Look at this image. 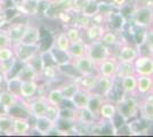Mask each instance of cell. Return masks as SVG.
I'll use <instances>...</instances> for the list:
<instances>
[{
	"instance_id": "cell-1",
	"label": "cell",
	"mask_w": 153,
	"mask_h": 137,
	"mask_svg": "<svg viewBox=\"0 0 153 137\" xmlns=\"http://www.w3.org/2000/svg\"><path fill=\"white\" fill-rule=\"evenodd\" d=\"M117 111L126 121H129L140 114L138 111V97L122 94L117 102Z\"/></svg>"
},
{
	"instance_id": "cell-2",
	"label": "cell",
	"mask_w": 153,
	"mask_h": 137,
	"mask_svg": "<svg viewBox=\"0 0 153 137\" xmlns=\"http://www.w3.org/2000/svg\"><path fill=\"white\" fill-rule=\"evenodd\" d=\"M131 23L137 27L149 29L153 22V7L146 5H135L130 14Z\"/></svg>"
},
{
	"instance_id": "cell-3",
	"label": "cell",
	"mask_w": 153,
	"mask_h": 137,
	"mask_svg": "<svg viewBox=\"0 0 153 137\" xmlns=\"http://www.w3.org/2000/svg\"><path fill=\"white\" fill-rule=\"evenodd\" d=\"M86 55L89 56L90 59L95 62V64L103 59H108L110 56H115L111 50V48L104 45L101 40L87 42V54Z\"/></svg>"
},
{
	"instance_id": "cell-4",
	"label": "cell",
	"mask_w": 153,
	"mask_h": 137,
	"mask_svg": "<svg viewBox=\"0 0 153 137\" xmlns=\"http://www.w3.org/2000/svg\"><path fill=\"white\" fill-rule=\"evenodd\" d=\"M21 102L24 105L26 113L34 118L45 116L47 106H48V102H47V99L44 95L42 96H34V97L30 98L27 101L22 99Z\"/></svg>"
},
{
	"instance_id": "cell-5",
	"label": "cell",
	"mask_w": 153,
	"mask_h": 137,
	"mask_svg": "<svg viewBox=\"0 0 153 137\" xmlns=\"http://www.w3.org/2000/svg\"><path fill=\"white\" fill-rule=\"evenodd\" d=\"M12 47L14 49L15 59L21 64L30 62L37 54L40 53L39 45H24V44L17 42V44H13Z\"/></svg>"
},
{
	"instance_id": "cell-6",
	"label": "cell",
	"mask_w": 153,
	"mask_h": 137,
	"mask_svg": "<svg viewBox=\"0 0 153 137\" xmlns=\"http://www.w3.org/2000/svg\"><path fill=\"white\" fill-rule=\"evenodd\" d=\"M134 72L136 76H152L153 77V59L150 54H140L133 62Z\"/></svg>"
},
{
	"instance_id": "cell-7",
	"label": "cell",
	"mask_w": 153,
	"mask_h": 137,
	"mask_svg": "<svg viewBox=\"0 0 153 137\" xmlns=\"http://www.w3.org/2000/svg\"><path fill=\"white\" fill-rule=\"evenodd\" d=\"M138 55V48L130 44H120L115 52V57L120 63H133Z\"/></svg>"
},
{
	"instance_id": "cell-8",
	"label": "cell",
	"mask_w": 153,
	"mask_h": 137,
	"mask_svg": "<svg viewBox=\"0 0 153 137\" xmlns=\"http://www.w3.org/2000/svg\"><path fill=\"white\" fill-rule=\"evenodd\" d=\"M95 65L96 72L100 76H104V77H108V78H115L119 62H118L115 56H110L108 59L96 63Z\"/></svg>"
},
{
	"instance_id": "cell-9",
	"label": "cell",
	"mask_w": 153,
	"mask_h": 137,
	"mask_svg": "<svg viewBox=\"0 0 153 137\" xmlns=\"http://www.w3.org/2000/svg\"><path fill=\"white\" fill-rule=\"evenodd\" d=\"M71 64L76 69V71L80 74V76H88V74H93V73H97L96 72V65L95 62L90 59L89 56L85 55L78 59H72Z\"/></svg>"
},
{
	"instance_id": "cell-10",
	"label": "cell",
	"mask_w": 153,
	"mask_h": 137,
	"mask_svg": "<svg viewBox=\"0 0 153 137\" xmlns=\"http://www.w3.org/2000/svg\"><path fill=\"white\" fill-rule=\"evenodd\" d=\"M105 30H106L105 24H101V23L91 22L89 25L83 30L82 38L86 42H91V41L101 40L103 33L105 32Z\"/></svg>"
},
{
	"instance_id": "cell-11",
	"label": "cell",
	"mask_w": 153,
	"mask_h": 137,
	"mask_svg": "<svg viewBox=\"0 0 153 137\" xmlns=\"http://www.w3.org/2000/svg\"><path fill=\"white\" fill-rule=\"evenodd\" d=\"M15 78L19 80V82H23V81H32V80H36L39 81L40 79V74L39 72L34 69V66L32 65L31 63H23L22 66L19 67V70L17 71V73L14 76Z\"/></svg>"
},
{
	"instance_id": "cell-12",
	"label": "cell",
	"mask_w": 153,
	"mask_h": 137,
	"mask_svg": "<svg viewBox=\"0 0 153 137\" xmlns=\"http://www.w3.org/2000/svg\"><path fill=\"white\" fill-rule=\"evenodd\" d=\"M140 118L146 122H153V94H149L142 101H138Z\"/></svg>"
},
{
	"instance_id": "cell-13",
	"label": "cell",
	"mask_w": 153,
	"mask_h": 137,
	"mask_svg": "<svg viewBox=\"0 0 153 137\" xmlns=\"http://www.w3.org/2000/svg\"><path fill=\"white\" fill-rule=\"evenodd\" d=\"M119 81V88L126 95L137 96V76L136 74H128L120 79H117Z\"/></svg>"
},
{
	"instance_id": "cell-14",
	"label": "cell",
	"mask_w": 153,
	"mask_h": 137,
	"mask_svg": "<svg viewBox=\"0 0 153 137\" xmlns=\"http://www.w3.org/2000/svg\"><path fill=\"white\" fill-rule=\"evenodd\" d=\"M39 89H40V85L38 81L32 80V81H23L19 84V95L21 99L23 101H27L30 98L34 97L38 94Z\"/></svg>"
},
{
	"instance_id": "cell-15",
	"label": "cell",
	"mask_w": 153,
	"mask_h": 137,
	"mask_svg": "<svg viewBox=\"0 0 153 137\" xmlns=\"http://www.w3.org/2000/svg\"><path fill=\"white\" fill-rule=\"evenodd\" d=\"M13 117V116H12ZM32 131V127L29 118L23 117H13V133L12 135L16 136H24L29 135Z\"/></svg>"
},
{
	"instance_id": "cell-16",
	"label": "cell",
	"mask_w": 153,
	"mask_h": 137,
	"mask_svg": "<svg viewBox=\"0 0 153 137\" xmlns=\"http://www.w3.org/2000/svg\"><path fill=\"white\" fill-rule=\"evenodd\" d=\"M29 23H22V22H12L9 23V25L7 26V29H5L6 33L8 34L9 39L13 44H17L21 41L23 33L25 31V27Z\"/></svg>"
},
{
	"instance_id": "cell-17",
	"label": "cell",
	"mask_w": 153,
	"mask_h": 137,
	"mask_svg": "<svg viewBox=\"0 0 153 137\" xmlns=\"http://www.w3.org/2000/svg\"><path fill=\"white\" fill-rule=\"evenodd\" d=\"M19 102H21V97L17 94L8 90V89H0V104L6 109L8 113L10 112V110H13L16 105H19Z\"/></svg>"
},
{
	"instance_id": "cell-18",
	"label": "cell",
	"mask_w": 153,
	"mask_h": 137,
	"mask_svg": "<svg viewBox=\"0 0 153 137\" xmlns=\"http://www.w3.org/2000/svg\"><path fill=\"white\" fill-rule=\"evenodd\" d=\"M40 37H41L40 29H39L38 26L29 23L26 25L25 31L23 33V37H22V39H21L19 42L24 44V45H39Z\"/></svg>"
},
{
	"instance_id": "cell-19",
	"label": "cell",
	"mask_w": 153,
	"mask_h": 137,
	"mask_svg": "<svg viewBox=\"0 0 153 137\" xmlns=\"http://www.w3.org/2000/svg\"><path fill=\"white\" fill-rule=\"evenodd\" d=\"M117 78H108V77H104V76H100L97 77V81H96V85L94 90L95 93H98L103 95L105 98H108V94L111 93L113 86H114V82Z\"/></svg>"
},
{
	"instance_id": "cell-20",
	"label": "cell",
	"mask_w": 153,
	"mask_h": 137,
	"mask_svg": "<svg viewBox=\"0 0 153 137\" xmlns=\"http://www.w3.org/2000/svg\"><path fill=\"white\" fill-rule=\"evenodd\" d=\"M55 126H56L55 122H53L51 120H49L46 116H42V117L36 118L32 131H36V133H38L39 135H42V136H47L49 134V131Z\"/></svg>"
},
{
	"instance_id": "cell-21",
	"label": "cell",
	"mask_w": 153,
	"mask_h": 137,
	"mask_svg": "<svg viewBox=\"0 0 153 137\" xmlns=\"http://www.w3.org/2000/svg\"><path fill=\"white\" fill-rule=\"evenodd\" d=\"M48 55L51 56V61L57 66L68 65V64H70L71 62H72V57L69 54V52L59 50V49L53 47V46L51 47V49L48 50Z\"/></svg>"
},
{
	"instance_id": "cell-22",
	"label": "cell",
	"mask_w": 153,
	"mask_h": 137,
	"mask_svg": "<svg viewBox=\"0 0 153 137\" xmlns=\"http://www.w3.org/2000/svg\"><path fill=\"white\" fill-rule=\"evenodd\" d=\"M101 10H102V4L100 2V0H86L80 13L83 16L93 20L101 13Z\"/></svg>"
},
{
	"instance_id": "cell-23",
	"label": "cell",
	"mask_w": 153,
	"mask_h": 137,
	"mask_svg": "<svg viewBox=\"0 0 153 137\" xmlns=\"http://www.w3.org/2000/svg\"><path fill=\"white\" fill-rule=\"evenodd\" d=\"M90 93H91V91H87V90H85V89L79 88V89L76 91V94L73 95V97L71 98L70 103L72 104V106H73L76 110H81V109L87 107L88 102H89Z\"/></svg>"
},
{
	"instance_id": "cell-24",
	"label": "cell",
	"mask_w": 153,
	"mask_h": 137,
	"mask_svg": "<svg viewBox=\"0 0 153 137\" xmlns=\"http://www.w3.org/2000/svg\"><path fill=\"white\" fill-rule=\"evenodd\" d=\"M153 77L152 76H137V97H144L152 90Z\"/></svg>"
},
{
	"instance_id": "cell-25",
	"label": "cell",
	"mask_w": 153,
	"mask_h": 137,
	"mask_svg": "<svg viewBox=\"0 0 153 137\" xmlns=\"http://www.w3.org/2000/svg\"><path fill=\"white\" fill-rule=\"evenodd\" d=\"M117 104L113 101L105 98V101L103 102L100 109V113H98V120H105V121H110L112 118L117 114Z\"/></svg>"
},
{
	"instance_id": "cell-26",
	"label": "cell",
	"mask_w": 153,
	"mask_h": 137,
	"mask_svg": "<svg viewBox=\"0 0 153 137\" xmlns=\"http://www.w3.org/2000/svg\"><path fill=\"white\" fill-rule=\"evenodd\" d=\"M98 121V119L91 113V112L85 107L81 110H78V114H76V124L78 126H82V127H87L89 128L94 124H96Z\"/></svg>"
},
{
	"instance_id": "cell-27",
	"label": "cell",
	"mask_w": 153,
	"mask_h": 137,
	"mask_svg": "<svg viewBox=\"0 0 153 137\" xmlns=\"http://www.w3.org/2000/svg\"><path fill=\"white\" fill-rule=\"evenodd\" d=\"M121 33L122 32H118V31H114V30H111V29L106 27L105 32L103 33L102 38H101V41L110 48H112V47L118 48L119 45L121 44V40H120Z\"/></svg>"
},
{
	"instance_id": "cell-28",
	"label": "cell",
	"mask_w": 153,
	"mask_h": 137,
	"mask_svg": "<svg viewBox=\"0 0 153 137\" xmlns=\"http://www.w3.org/2000/svg\"><path fill=\"white\" fill-rule=\"evenodd\" d=\"M104 101H105V97H104L103 95L98 94V93H95V91H91V93H90L89 102H88V105H87V109H88L97 119H100L98 113H100L101 105L103 104Z\"/></svg>"
},
{
	"instance_id": "cell-29",
	"label": "cell",
	"mask_w": 153,
	"mask_h": 137,
	"mask_svg": "<svg viewBox=\"0 0 153 137\" xmlns=\"http://www.w3.org/2000/svg\"><path fill=\"white\" fill-rule=\"evenodd\" d=\"M69 54L71 55L72 59H78V57L85 56L87 54V42L83 40V38L71 42Z\"/></svg>"
},
{
	"instance_id": "cell-30",
	"label": "cell",
	"mask_w": 153,
	"mask_h": 137,
	"mask_svg": "<svg viewBox=\"0 0 153 137\" xmlns=\"http://www.w3.org/2000/svg\"><path fill=\"white\" fill-rule=\"evenodd\" d=\"M46 99L48 102V104L55 105V106H62V105L66 102L63 97V94L59 89V87H55V88H51L47 91V94L45 95Z\"/></svg>"
},
{
	"instance_id": "cell-31",
	"label": "cell",
	"mask_w": 153,
	"mask_h": 137,
	"mask_svg": "<svg viewBox=\"0 0 153 137\" xmlns=\"http://www.w3.org/2000/svg\"><path fill=\"white\" fill-rule=\"evenodd\" d=\"M58 87H59V89H61L62 94H63L64 99L66 102H70L71 98L73 97V95L76 94V91L80 88L79 85H78V82H76V80H69L66 82L61 84Z\"/></svg>"
},
{
	"instance_id": "cell-32",
	"label": "cell",
	"mask_w": 153,
	"mask_h": 137,
	"mask_svg": "<svg viewBox=\"0 0 153 137\" xmlns=\"http://www.w3.org/2000/svg\"><path fill=\"white\" fill-rule=\"evenodd\" d=\"M97 77H98V73H93V74H88V76H80L76 79V82L81 89H85L87 91H93L95 88Z\"/></svg>"
},
{
	"instance_id": "cell-33",
	"label": "cell",
	"mask_w": 153,
	"mask_h": 137,
	"mask_svg": "<svg viewBox=\"0 0 153 137\" xmlns=\"http://www.w3.org/2000/svg\"><path fill=\"white\" fill-rule=\"evenodd\" d=\"M70 45H71V41L69 39V37L66 36L65 31L63 32H59L55 37V39L53 41V47L57 48L59 50H63V52H69L70 49Z\"/></svg>"
},
{
	"instance_id": "cell-34",
	"label": "cell",
	"mask_w": 153,
	"mask_h": 137,
	"mask_svg": "<svg viewBox=\"0 0 153 137\" xmlns=\"http://www.w3.org/2000/svg\"><path fill=\"white\" fill-rule=\"evenodd\" d=\"M78 110H76L73 106H59V119L68 121L71 124H76Z\"/></svg>"
},
{
	"instance_id": "cell-35",
	"label": "cell",
	"mask_w": 153,
	"mask_h": 137,
	"mask_svg": "<svg viewBox=\"0 0 153 137\" xmlns=\"http://www.w3.org/2000/svg\"><path fill=\"white\" fill-rule=\"evenodd\" d=\"M13 133V117L10 114L0 116V134L12 135Z\"/></svg>"
},
{
	"instance_id": "cell-36",
	"label": "cell",
	"mask_w": 153,
	"mask_h": 137,
	"mask_svg": "<svg viewBox=\"0 0 153 137\" xmlns=\"http://www.w3.org/2000/svg\"><path fill=\"white\" fill-rule=\"evenodd\" d=\"M16 63H17V59H15V57L8 59V61H1L0 62V73L6 79H8L9 78V74L12 73L13 69L16 65Z\"/></svg>"
},
{
	"instance_id": "cell-37",
	"label": "cell",
	"mask_w": 153,
	"mask_h": 137,
	"mask_svg": "<svg viewBox=\"0 0 153 137\" xmlns=\"http://www.w3.org/2000/svg\"><path fill=\"white\" fill-rule=\"evenodd\" d=\"M134 65L133 63H120L119 62V65H118V70H117V74H115V78L120 79L125 76L128 74H134Z\"/></svg>"
},
{
	"instance_id": "cell-38",
	"label": "cell",
	"mask_w": 153,
	"mask_h": 137,
	"mask_svg": "<svg viewBox=\"0 0 153 137\" xmlns=\"http://www.w3.org/2000/svg\"><path fill=\"white\" fill-rule=\"evenodd\" d=\"M65 33L66 36L69 37L70 41H76V40L81 39L83 36V30H81L80 27H76V26L70 25L65 29Z\"/></svg>"
},
{
	"instance_id": "cell-39",
	"label": "cell",
	"mask_w": 153,
	"mask_h": 137,
	"mask_svg": "<svg viewBox=\"0 0 153 137\" xmlns=\"http://www.w3.org/2000/svg\"><path fill=\"white\" fill-rule=\"evenodd\" d=\"M45 116L49 120H51L53 122H57V120L59 119V106H55V105L48 104L47 110H46Z\"/></svg>"
},
{
	"instance_id": "cell-40",
	"label": "cell",
	"mask_w": 153,
	"mask_h": 137,
	"mask_svg": "<svg viewBox=\"0 0 153 137\" xmlns=\"http://www.w3.org/2000/svg\"><path fill=\"white\" fill-rule=\"evenodd\" d=\"M143 47L146 48V50L149 54H151L153 52V31L149 27L145 33V38H144V42H143ZM140 46V47H142Z\"/></svg>"
},
{
	"instance_id": "cell-41",
	"label": "cell",
	"mask_w": 153,
	"mask_h": 137,
	"mask_svg": "<svg viewBox=\"0 0 153 137\" xmlns=\"http://www.w3.org/2000/svg\"><path fill=\"white\" fill-rule=\"evenodd\" d=\"M15 57L14 55V49L13 47H4V48H0V62L1 61H8V59Z\"/></svg>"
},
{
	"instance_id": "cell-42",
	"label": "cell",
	"mask_w": 153,
	"mask_h": 137,
	"mask_svg": "<svg viewBox=\"0 0 153 137\" xmlns=\"http://www.w3.org/2000/svg\"><path fill=\"white\" fill-rule=\"evenodd\" d=\"M10 46H12V41L5 31V29H0V48L10 47Z\"/></svg>"
},
{
	"instance_id": "cell-43",
	"label": "cell",
	"mask_w": 153,
	"mask_h": 137,
	"mask_svg": "<svg viewBox=\"0 0 153 137\" xmlns=\"http://www.w3.org/2000/svg\"><path fill=\"white\" fill-rule=\"evenodd\" d=\"M86 0H72V7H71V13H80L81 8Z\"/></svg>"
},
{
	"instance_id": "cell-44",
	"label": "cell",
	"mask_w": 153,
	"mask_h": 137,
	"mask_svg": "<svg viewBox=\"0 0 153 137\" xmlns=\"http://www.w3.org/2000/svg\"><path fill=\"white\" fill-rule=\"evenodd\" d=\"M108 2H110V5L113 7V8L120 10L122 7L128 2V0H108Z\"/></svg>"
},
{
	"instance_id": "cell-45",
	"label": "cell",
	"mask_w": 153,
	"mask_h": 137,
	"mask_svg": "<svg viewBox=\"0 0 153 137\" xmlns=\"http://www.w3.org/2000/svg\"><path fill=\"white\" fill-rule=\"evenodd\" d=\"M1 114H9V113H8V111H7L2 105L0 104V116H1Z\"/></svg>"
},
{
	"instance_id": "cell-46",
	"label": "cell",
	"mask_w": 153,
	"mask_h": 137,
	"mask_svg": "<svg viewBox=\"0 0 153 137\" xmlns=\"http://www.w3.org/2000/svg\"><path fill=\"white\" fill-rule=\"evenodd\" d=\"M6 80H7V79L5 78V77H4L1 73H0V89H2V88H1V86H2V84H4V82H6Z\"/></svg>"
},
{
	"instance_id": "cell-47",
	"label": "cell",
	"mask_w": 153,
	"mask_h": 137,
	"mask_svg": "<svg viewBox=\"0 0 153 137\" xmlns=\"http://www.w3.org/2000/svg\"><path fill=\"white\" fill-rule=\"evenodd\" d=\"M150 29H151V30L153 31V22H152V24H151V26H150Z\"/></svg>"
},
{
	"instance_id": "cell-48",
	"label": "cell",
	"mask_w": 153,
	"mask_h": 137,
	"mask_svg": "<svg viewBox=\"0 0 153 137\" xmlns=\"http://www.w3.org/2000/svg\"><path fill=\"white\" fill-rule=\"evenodd\" d=\"M45 1H48V2H51V1H54V0H45Z\"/></svg>"
},
{
	"instance_id": "cell-49",
	"label": "cell",
	"mask_w": 153,
	"mask_h": 137,
	"mask_svg": "<svg viewBox=\"0 0 153 137\" xmlns=\"http://www.w3.org/2000/svg\"><path fill=\"white\" fill-rule=\"evenodd\" d=\"M151 94H153V84H152V90H151Z\"/></svg>"
},
{
	"instance_id": "cell-50",
	"label": "cell",
	"mask_w": 153,
	"mask_h": 137,
	"mask_svg": "<svg viewBox=\"0 0 153 137\" xmlns=\"http://www.w3.org/2000/svg\"><path fill=\"white\" fill-rule=\"evenodd\" d=\"M150 55H151V56H152V59H153V52L151 53V54H150Z\"/></svg>"
}]
</instances>
